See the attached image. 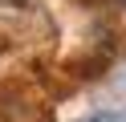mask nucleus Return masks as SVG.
Returning <instances> with one entry per match:
<instances>
[{"mask_svg": "<svg viewBox=\"0 0 126 122\" xmlns=\"http://www.w3.org/2000/svg\"><path fill=\"white\" fill-rule=\"evenodd\" d=\"M90 122H110V118H90Z\"/></svg>", "mask_w": 126, "mask_h": 122, "instance_id": "1", "label": "nucleus"}]
</instances>
